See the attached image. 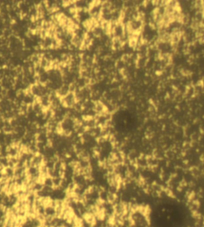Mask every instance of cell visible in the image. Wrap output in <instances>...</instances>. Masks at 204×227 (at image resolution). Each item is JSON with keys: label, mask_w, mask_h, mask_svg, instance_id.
Segmentation results:
<instances>
[{"label": "cell", "mask_w": 204, "mask_h": 227, "mask_svg": "<svg viewBox=\"0 0 204 227\" xmlns=\"http://www.w3.org/2000/svg\"><path fill=\"white\" fill-rule=\"evenodd\" d=\"M45 216L46 218H54L56 217V209L52 206L45 207Z\"/></svg>", "instance_id": "cell-2"}, {"label": "cell", "mask_w": 204, "mask_h": 227, "mask_svg": "<svg viewBox=\"0 0 204 227\" xmlns=\"http://www.w3.org/2000/svg\"><path fill=\"white\" fill-rule=\"evenodd\" d=\"M153 218L156 227H182L186 215L178 204L166 202L156 208Z\"/></svg>", "instance_id": "cell-1"}]
</instances>
